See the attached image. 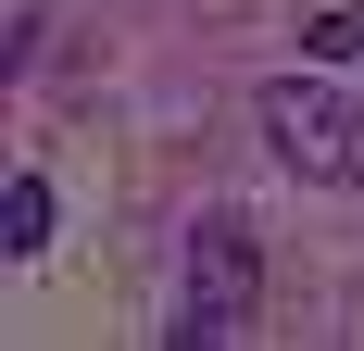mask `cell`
I'll return each mask as SVG.
<instances>
[{
    "mask_svg": "<svg viewBox=\"0 0 364 351\" xmlns=\"http://www.w3.org/2000/svg\"><path fill=\"white\" fill-rule=\"evenodd\" d=\"M252 314H264V239H252V213H201V226H188V276H176V351L252 339Z\"/></svg>",
    "mask_w": 364,
    "mask_h": 351,
    "instance_id": "6da1fadb",
    "label": "cell"
},
{
    "mask_svg": "<svg viewBox=\"0 0 364 351\" xmlns=\"http://www.w3.org/2000/svg\"><path fill=\"white\" fill-rule=\"evenodd\" d=\"M264 139L301 188H364V113L339 101L327 75H277L264 88Z\"/></svg>",
    "mask_w": 364,
    "mask_h": 351,
    "instance_id": "7a4b0ae2",
    "label": "cell"
},
{
    "mask_svg": "<svg viewBox=\"0 0 364 351\" xmlns=\"http://www.w3.org/2000/svg\"><path fill=\"white\" fill-rule=\"evenodd\" d=\"M0 251H13V264L50 251V176H13V188H0Z\"/></svg>",
    "mask_w": 364,
    "mask_h": 351,
    "instance_id": "3957f363",
    "label": "cell"
},
{
    "mask_svg": "<svg viewBox=\"0 0 364 351\" xmlns=\"http://www.w3.org/2000/svg\"><path fill=\"white\" fill-rule=\"evenodd\" d=\"M301 50H314V63H364V0H327V13L301 26Z\"/></svg>",
    "mask_w": 364,
    "mask_h": 351,
    "instance_id": "277c9868",
    "label": "cell"
}]
</instances>
